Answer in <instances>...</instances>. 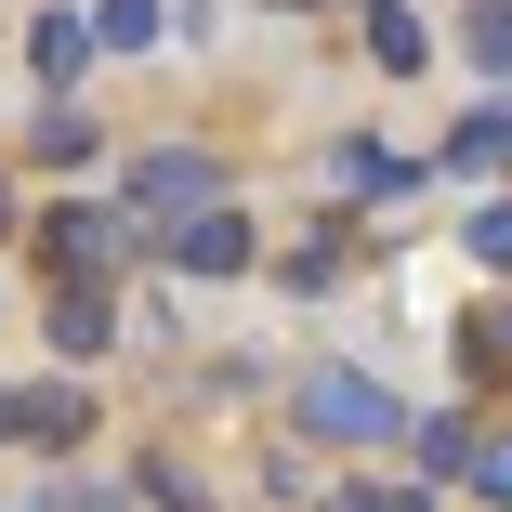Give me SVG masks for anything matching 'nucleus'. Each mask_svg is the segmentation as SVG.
<instances>
[{
    "mask_svg": "<svg viewBox=\"0 0 512 512\" xmlns=\"http://www.w3.org/2000/svg\"><path fill=\"white\" fill-rule=\"evenodd\" d=\"M302 434H329V447H381V434H407V407L368 381V368H302Z\"/></svg>",
    "mask_w": 512,
    "mask_h": 512,
    "instance_id": "1",
    "label": "nucleus"
},
{
    "mask_svg": "<svg viewBox=\"0 0 512 512\" xmlns=\"http://www.w3.org/2000/svg\"><path fill=\"white\" fill-rule=\"evenodd\" d=\"M132 211H158V224L184 237L197 211H224V171L197 158V145H158V158H132Z\"/></svg>",
    "mask_w": 512,
    "mask_h": 512,
    "instance_id": "2",
    "label": "nucleus"
},
{
    "mask_svg": "<svg viewBox=\"0 0 512 512\" xmlns=\"http://www.w3.org/2000/svg\"><path fill=\"white\" fill-rule=\"evenodd\" d=\"M40 250H53V276H66V289H92V276L119 263V211H79V197H66V211L40 224Z\"/></svg>",
    "mask_w": 512,
    "mask_h": 512,
    "instance_id": "3",
    "label": "nucleus"
},
{
    "mask_svg": "<svg viewBox=\"0 0 512 512\" xmlns=\"http://www.w3.org/2000/svg\"><path fill=\"white\" fill-rule=\"evenodd\" d=\"M171 263H184V276H237V263H250V224H237V211H197V224L171 237Z\"/></svg>",
    "mask_w": 512,
    "mask_h": 512,
    "instance_id": "4",
    "label": "nucleus"
},
{
    "mask_svg": "<svg viewBox=\"0 0 512 512\" xmlns=\"http://www.w3.org/2000/svg\"><path fill=\"white\" fill-rule=\"evenodd\" d=\"M40 329H53V355H106L119 316H106V289H66V276H53V316H40Z\"/></svg>",
    "mask_w": 512,
    "mask_h": 512,
    "instance_id": "5",
    "label": "nucleus"
},
{
    "mask_svg": "<svg viewBox=\"0 0 512 512\" xmlns=\"http://www.w3.org/2000/svg\"><path fill=\"white\" fill-rule=\"evenodd\" d=\"M14 434H40V447H79V434H92V407H79L66 381H53V394H14Z\"/></svg>",
    "mask_w": 512,
    "mask_h": 512,
    "instance_id": "6",
    "label": "nucleus"
},
{
    "mask_svg": "<svg viewBox=\"0 0 512 512\" xmlns=\"http://www.w3.org/2000/svg\"><path fill=\"white\" fill-rule=\"evenodd\" d=\"M329 171H342V197H407V184H421V171H407V158H381V145H342Z\"/></svg>",
    "mask_w": 512,
    "mask_h": 512,
    "instance_id": "7",
    "label": "nucleus"
},
{
    "mask_svg": "<svg viewBox=\"0 0 512 512\" xmlns=\"http://www.w3.org/2000/svg\"><path fill=\"white\" fill-rule=\"evenodd\" d=\"M92 40H106V53H145L158 40V0H92V14H79Z\"/></svg>",
    "mask_w": 512,
    "mask_h": 512,
    "instance_id": "8",
    "label": "nucleus"
},
{
    "mask_svg": "<svg viewBox=\"0 0 512 512\" xmlns=\"http://www.w3.org/2000/svg\"><path fill=\"white\" fill-rule=\"evenodd\" d=\"M27 53H40V79H79V66H92V27H79V14H40Z\"/></svg>",
    "mask_w": 512,
    "mask_h": 512,
    "instance_id": "9",
    "label": "nucleus"
},
{
    "mask_svg": "<svg viewBox=\"0 0 512 512\" xmlns=\"http://www.w3.org/2000/svg\"><path fill=\"white\" fill-rule=\"evenodd\" d=\"M460 368L499 381V368H512V316H473V329H460Z\"/></svg>",
    "mask_w": 512,
    "mask_h": 512,
    "instance_id": "10",
    "label": "nucleus"
},
{
    "mask_svg": "<svg viewBox=\"0 0 512 512\" xmlns=\"http://www.w3.org/2000/svg\"><path fill=\"white\" fill-rule=\"evenodd\" d=\"M473 66L512 79V0H473Z\"/></svg>",
    "mask_w": 512,
    "mask_h": 512,
    "instance_id": "11",
    "label": "nucleus"
},
{
    "mask_svg": "<svg viewBox=\"0 0 512 512\" xmlns=\"http://www.w3.org/2000/svg\"><path fill=\"white\" fill-rule=\"evenodd\" d=\"M40 158H53V171H79V158H92V119H79V106H53V119H40Z\"/></svg>",
    "mask_w": 512,
    "mask_h": 512,
    "instance_id": "12",
    "label": "nucleus"
},
{
    "mask_svg": "<svg viewBox=\"0 0 512 512\" xmlns=\"http://www.w3.org/2000/svg\"><path fill=\"white\" fill-rule=\"evenodd\" d=\"M486 158H512V106H486V119H460V171H486Z\"/></svg>",
    "mask_w": 512,
    "mask_h": 512,
    "instance_id": "13",
    "label": "nucleus"
},
{
    "mask_svg": "<svg viewBox=\"0 0 512 512\" xmlns=\"http://www.w3.org/2000/svg\"><path fill=\"white\" fill-rule=\"evenodd\" d=\"M368 53H381V66H421V27H407V14H381V0H368Z\"/></svg>",
    "mask_w": 512,
    "mask_h": 512,
    "instance_id": "14",
    "label": "nucleus"
},
{
    "mask_svg": "<svg viewBox=\"0 0 512 512\" xmlns=\"http://www.w3.org/2000/svg\"><path fill=\"white\" fill-rule=\"evenodd\" d=\"M460 237H473V263H512V211H473Z\"/></svg>",
    "mask_w": 512,
    "mask_h": 512,
    "instance_id": "15",
    "label": "nucleus"
},
{
    "mask_svg": "<svg viewBox=\"0 0 512 512\" xmlns=\"http://www.w3.org/2000/svg\"><path fill=\"white\" fill-rule=\"evenodd\" d=\"M473 486H486V499L512 512V434H499V447H473Z\"/></svg>",
    "mask_w": 512,
    "mask_h": 512,
    "instance_id": "16",
    "label": "nucleus"
},
{
    "mask_svg": "<svg viewBox=\"0 0 512 512\" xmlns=\"http://www.w3.org/2000/svg\"><path fill=\"white\" fill-rule=\"evenodd\" d=\"M342 512H434V499H381V486H355V499H342Z\"/></svg>",
    "mask_w": 512,
    "mask_h": 512,
    "instance_id": "17",
    "label": "nucleus"
},
{
    "mask_svg": "<svg viewBox=\"0 0 512 512\" xmlns=\"http://www.w3.org/2000/svg\"><path fill=\"white\" fill-rule=\"evenodd\" d=\"M0 434H14V394H0Z\"/></svg>",
    "mask_w": 512,
    "mask_h": 512,
    "instance_id": "18",
    "label": "nucleus"
},
{
    "mask_svg": "<svg viewBox=\"0 0 512 512\" xmlns=\"http://www.w3.org/2000/svg\"><path fill=\"white\" fill-rule=\"evenodd\" d=\"M0 224H14V197H0Z\"/></svg>",
    "mask_w": 512,
    "mask_h": 512,
    "instance_id": "19",
    "label": "nucleus"
}]
</instances>
